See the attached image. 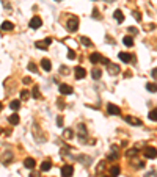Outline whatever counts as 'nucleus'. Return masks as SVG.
Returning a JSON list of instances; mask_svg holds the SVG:
<instances>
[{"instance_id":"1","label":"nucleus","mask_w":157,"mask_h":177,"mask_svg":"<svg viewBox=\"0 0 157 177\" xmlns=\"http://www.w3.org/2000/svg\"><path fill=\"white\" fill-rule=\"evenodd\" d=\"M66 28L71 33L77 31V28H79V17L77 16H69V19H68V22H66Z\"/></svg>"},{"instance_id":"2","label":"nucleus","mask_w":157,"mask_h":177,"mask_svg":"<svg viewBox=\"0 0 157 177\" xmlns=\"http://www.w3.org/2000/svg\"><path fill=\"white\" fill-rule=\"evenodd\" d=\"M143 155H145L146 158H155L157 157V149L155 147H151V146H146L145 149H143Z\"/></svg>"},{"instance_id":"3","label":"nucleus","mask_w":157,"mask_h":177,"mask_svg":"<svg viewBox=\"0 0 157 177\" xmlns=\"http://www.w3.org/2000/svg\"><path fill=\"white\" fill-rule=\"evenodd\" d=\"M29 25H30V28H33V30H38L39 27L43 25V20H41V17H39V16H35V17H32V19H30Z\"/></svg>"},{"instance_id":"4","label":"nucleus","mask_w":157,"mask_h":177,"mask_svg":"<svg viewBox=\"0 0 157 177\" xmlns=\"http://www.w3.org/2000/svg\"><path fill=\"white\" fill-rule=\"evenodd\" d=\"M74 174V166L72 165H65L61 168V177H72Z\"/></svg>"},{"instance_id":"5","label":"nucleus","mask_w":157,"mask_h":177,"mask_svg":"<svg viewBox=\"0 0 157 177\" xmlns=\"http://www.w3.org/2000/svg\"><path fill=\"white\" fill-rule=\"evenodd\" d=\"M107 113L112 114V116H118V114L121 113V110H119V107H116L115 104H108L107 105Z\"/></svg>"},{"instance_id":"6","label":"nucleus","mask_w":157,"mask_h":177,"mask_svg":"<svg viewBox=\"0 0 157 177\" xmlns=\"http://www.w3.org/2000/svg\"><path fill=\"white\" fill-rule=\"evenodd\" d=\"M60 93L63 94V96H68V94H72L74 90H72V86H69L68 83H61L60 85Z\"/></svg>"},{"instance_id":"7","label":"nucleus","mask_w":157,"mask_h":177,"mask_svg":"<svg viewBox=\"0 0 157 177\" xmlns=\"http://www.w3.org/2000/svg\"><path fill=\"white\" fill-rule=\"evenodd\" d=\"M107 71L110 75H116V74H119V64H113V63L107 64Z\"/></svg>"},{"instance_id":"8","label":"nucleus","mask_w":157,"mask_h":177,"mask_svg":"<svg viewBox=\"0 0 157 177\" xmlns=\"http://www.w3.org/2000/svg\"><path fill=\"white\" fill-rule=\"evenodd\" d=\"M124 119H126L127 124H131V125H137V127L141 125V121H140L138 118H134V116H124Z\"/></svg>"},{"instance_id":"9","label":"nucleus","mask_w":157,"mask_h":177,"mask_svg":"<svg viewBox=\"0 0 157 177\" xmlns=\"http://www.w3.org/2000/svg\"><path fill=\"white\" fill-rule=\"evenodd\" d=\"M41 67H43L46 72H50V71H52L50 60H49V58H43V60H41Z\"/></svg>"},{"instance_id":"10","label":"nucleus","mask_w":157,"mask_h":177,"mask_svg":"<svg viewBox=\"0 0 157 177\" xmlns=\"http://www.w3.org/2000/svg\"><path fill=\"white\" fill-rule=\"evenodd\" d=\"M74 74H76V78H77V80H82V78H85V75H86V71L83 69V67L77 66V67H76V71H74Z\"/></svg>"},{"instance_id":"11","label":"nucleus","mask_w":157,"mask_h":177,"mask_svg":"<svg viewBox=\"0 0 157 177\" xmlns=\"http://www.w3.org/2000/svg\"><path fill=\"white\" fill-rule=\"evenodd\" d=\"M79 140L83 141V143H85V140H86V127H85L83 124L79 125Z\"/></svg>"},{"instance_id":"12","label":"nucleus","mask_w":157,"mask_h":177,"mask_svg":"<svg viewBox=\"0 0 157 177\" xmlns=\"http://www.w3.org/2000/svg\"><path fill=\"white\" fill-rule=\"evenodd\" d=\"M24 166H25L27 169H33V168L36 166V161H35V158H32V157L25 158V161H24Z\"/></svg>"},{"instance_id":"13","label":"nucleus","mask_w":157,"mask_h":177,"mask_svg":"<svg viewBox=\"0 0 157 177\" xmlns=\"http://www.w3.org/2000/svg\"><path fill=\"white\" fill-rule=\"evenodd\" d=\"M90 61H91L93 64H98L99 61H102L101 53H99V52H94V53H91V55H90Z\"/></svg>"},{"instance_id":"14","label":"nucleus","mask_w":157,"mask_h":177,"mask_svg":"<svg viewBox=\"0 0 157 177\" xmlns=\"http://www.w3.org/2000/svg\"><path fill=\"white\" fill-rule=\"evenodd\" d=\"M50 168H52V161L50 160H44L43 163H41V171H43V173L49 171Z\"/></svg>"},{"instance_id":"15","label":"nucleus","mask_w":157,"mask_h":177,"mask_svg":"<svg viewBox=\"0 0 157 177\" xmlns=\"http://www.w3.org/2000/svg\"><path fill=\"white\" fill-rule=\"evenodd\" d=\"M119 60L121 61H124V63H129V61L132 60V55H129V53H126V52H119Z\"/></svg>"},{"instance_id":"16","label":"nucleus","mask_w":157,"mask_h":177,"mask_svg":"<svg viewBox=\"0 0 157 177\" xmlns=\"http://www.w3.org/2000/svg\"><path fill=\"white\" fill-rule=\"evenodd\" d=\"M91 75H93V78H94V80H99V78H101V75H102V71L99 69V67H93Z\"/></svg>"},{"instance_id":"17","label":"nucleus","mask_w":157,"mask_h":177,"mask_svg":"<svg viewBox=\"0 0 157 177\" xmlns=\"http://www.w3.org/2000/svg\"><path fill=\"white\" fill-rule=\"evenodd\" d=\"M13 28H14V25H13L11 22H8V20H5V22L2 24V30L3 31H11Z\"/></svg>"},{"instance_id":"18","label":"nucleus","mask_w":157,"mask_h":177,"mask_svg":"<svg viewBox=\"0 0 157 177\" xmlns=\"http://www.w3.org/2000/svg\"><path fill=\"white\" fill-rule=\"evenodd\" d=\"M8 122L11 125H17L19 124V114H11V116L8 118Z\"/></svg>"},{"instance_id":"19","label":"nucleus","mask_w":157,"mask_h":177,"mask_svg":"<svg viewBox=\"0 0 157 177\" xmlns=\"http://www.w3.org/2000/svg\"><path fill=\"white\" fill-rule=\"evenodd\" d=\"M113 17L118 20V22H122V20H124V14H122V11L121 10H116L113 13Z\"/></svg>"},{"instance_id":"20","label":"nucleus","mask_w":157,"mask_h":177,"mask_svg":"<svg viewBox=\"0 0 157 177\" xmlns=\"http://www.w3.org/2000/svg\"><path fill=\"white\" fill-rule=\"evenodd\" d=\"M112 149H113V154H110V155H108V157H107V160H116V158L119 157V152H116V151H118V147H116V146H113Z\"/></svg>"},{"instance_id":"21","label":"nucleus","mask_w":157,"mask_h":177,"mask_svg":"<svg viewBox=\"0 0 157 177\" xmlns=\"http://www.w3.org/2000/svg\"><path fill=\"white\" fill-rule=\"evenodd\" d=\"M119 173H121L119 166L115 165V166H112V169H110V177H116V176H119Z\"/></svg>"},{"instance_id":"22","label":"nucleus","mask_w":157,"mask_h":177,"mask_svg":"<svg viewBox=\"0 0 157 177\" xmlns=\"http://www.w3.org/2000/svg\"><path fill=\"white\" fill-rule=\"evenodd\" d=\"M72 137H74V132L71 130V128H66V130L63 132V138L65 140H71Z\"/></svg>"},{"instance_id":"23","label":"nucleus","mask_w":157,"mask_h":177,"mask_svg":"<svg viewBox=\"0 0 157 177\" xmlns=\"http://www.w3.org/2000/svg\"><path fill=\"white\" fill-rule=\"evenodd\" d=\"M122 43H124V46H127V47H132L134 46V39H132V36H124Z\"/></svg>"},{"instance_id":"24","label":"nucleus","mask_w":157,"mask_h":177,"mask_svg":"<svg viewBox=\"0 0 157 177\" xmlns=\"http://www.w3.org/2000/svg\"><path fill=\"white\" fill-rule=\"evenodd\" d=\"M80 43L83 44V46H86V47H91V46H93V43L90 41V38H86V36H82V38H80Z\"/></svg>"},{"instance_id":"25","label":"nucleus","mask_w":157,"mask_h":177,"mask_svg":"<svg viewBox=\"0 0 157 177\" xmlns=\"http://www.w3.org/2000/svg\"><path fill=\"white\" fill-rule=\"evenodd\" d=\"M146 90L149 93H157V83H146Z\"/></svg>"},{"instance_id":"26","label":"nucleus","mask_w":157,"mask_h":177,"mask_svg":"<svg viewBox=\"0 0 157 177\" xmlns=\"http://www.w3.org/2000/svg\"><path fill=\"white\" fill-rule=\"evenodd\" d=\"M10 107H11V110H14V111H17L19 108H20V102L19 100H11V104H10Z\"/></svg>"},{"instance_id":"27","label":"nucleus","mask_w":157,"mask_h":177,"mask_svg":"<svg viewBox=\"0 0 157 177\" xmlns=\"http://www.w3.org/2000/svg\"><path fill=\"white\" fill-rule=\"evenodd\" d=\"M32 96L35 97V99H39V97H41V93H39V88H38V86H33V90H32Z\"/></svg>"},{"instance_id":"28","label":"nucleus","mask_w":157,"mask_h":177,"mask_svg":"<svg viewBox=\"0 0 157 177\" xmlns=\"http://www.w3.org/2000/svg\"><path fill=\"white\" fill-rule=\"evenodd\" d=\"M137 154H138V149H137V147H132V149H129V151L126 152L127 157H135Z\"/></svg>"},{"instance_id":"29","label":"nucleus","mask_w":157,"mask_h":177,"mask_svg":"<svg viewBox=\"0 0 157 177\" xmlns=\"http://www.w3.org/2000/svg\"><path fill=\"white\" fill-rule=\"evenodd\" d=\"M149 119H151V121H157V108L149 113Z\"/></svg>"},{"instance_id":"30","label":"nucleus","mask_w":157,"mask_h":177,"mask_svg":"<svg viewBox=\"0 0 157 177\" xmlns=\"http://www.w3.org/2000/svg\"><path fill=\"white\" fill-rule=\"evenodd\" d=\"M27 67H29V71H32V72H36L38 71V67H36V64L33 63V61H32V63H29V66H27Z\"/></svg>"},{"instance_id":"31","label":"nucleus","mask_w":157,"mask_h":177,"mask_svg":"<svg viewBox=\"0 0 157 177\" xmlns=\"http://www.w3.org/2000/svg\"><path fill=\"white\" fill-rule=\"evenodd\" d=\"M104 168H105V161H101V163H99V166L96 168V173H98V174H101Z\"/></svg>"},{"instance_id":"32","label":"nucleus","mask_w":157,"mask_h":177,"mask_svg":"<svg viewBox=\"0 0 157 177\" xmlns=\"http://www.w3.org/2000/svg\"><path fill=\"white\" fill-rule=\"evenodd\" d=\"M29 96H30V93L27 91V90H24L22 93H20V99L22 100H25V99H29Z\"/></svg>"},{"instance_id":"33","label":"nucleus","mask_w":157,"mask_h":177,"mask_svg":"<svg viewBox=\"0 0 157 177\" xmlns=\"http://www.w3.org/2000/svg\"><path fill=\"white\" fill-rule=\"evenodd\" d=\"M35 46L38 47V49H47V44H46V41H44V43H41V41H38V43H36Z\"/></svg>"},{"instance_id":"34","label":"nucleus","mask_w":157,"mask_h":177,"mask_svg":"<svg viewBox=\"0 0 157 177\" xmlns=\"http://www.w3.org/2000/svg\"><path fill=\"white\" fill-rule=\"evenodd\" d=\"M129 33H131V35H137V33H138V30L137 28H135V27H129Z\"/></svg>"},{"instance_id":"35","label":"nucleus","mask_w":157,"mask_h":177,"mask_svg":"<svg viewBox=\"0 0 157 177\" xmlns=\"http://www.w3.org/2000/svg\"><path fill=\"white\" fill-rule=\"evenodd\" d=\"M68 58H69V60H74V58H76V52H74V50H69V52H68Z\"/></svg>"},{"instance_id":"36","label":"nucleus","mask_w":157,"mask_h":177,"mask_svg":"<svg viewBox=\"0 0 157 177\" xmlns=\"http://www.w3.org/2000/svg\"><path fill=\"white\" fill-rule=\"evenodd\" d=\"M57 102H58V108H60V110H63V108H65V100L63 99H58Z\"/></svg>"},{"instance_id":"37","label":"nucleus","mask_w":157,"mask_h":177,"mask_svg":"<svg viewBox=\"0 0 157 177\" xmlns=\"http://www.w3.org/2000/svg\"><path fill=\"white\" fill-rule=\"evenodd\" d=\"M93 17H96V19H101V14H99V10L94 8L93 10Z\"/></svg>"},{"instance_id":"38","label":"nucleus","mask_w":157,"mask_h":177,"mask_svg":"<svg viewBox=\"0 0 157 177\" xmlns=\"http://www.w3.org/2000/svg\"><path fill=\"white\" fill-rule=\"evenodd\" d=\"M57 124H58V127H63V118H61V116L57 118Z\"/></svg>"},{"instance_id":"39","label":"nucleus","mask_w":157,"mask_h":177,"mask_svg":"<svg viewBox=\"0 0 157 177\" xmlns=\"http://www.w3.org/2000/svg\"><path fill=\"white\" fill-rule=\"evenodd\" d=\"M134 17L137 19V20H141V16H140V13H138V11H134Z\"/></svg>"},{"instance_id":"40","label":"nucleus","mask_w":157,"mask_h":177,"mask_svg":"<svg viewBox=\"0 0 157 177\" xmlns=\"http://www.w3.org/2000/svg\"><path fill=\"white\" fill-rule=\"evenodd\" d=\"M22 81H24L25 85H30V81H32V80H30V77H25V78H24Z\"/></svg>"},{"instance_id":"41","label":"nucleus","mask_w":157,"mask_h":177,"mask_svg":"<svg viewBox=\"0 0 157 177\" xmlns=\"http://www.w3.org/2000/svg\"><path fill=\"white\" fill-rule=\"evenodd\" d=\"M30 177H41L39 173H30Z\"/></svg>"},{"instance_id":"42","label":"nucleus","mask_w":157,"mask_h":177,"mask_svg":"<svg viewBox=\"0 0 157 177\" xmlns=\"http://www.w3.org/2000/svg\"><path fill=\"white\" fill-rule=\"evenodd\" d=\"M152 77L157 80V67H155V69H152Z\"/></svg>"},{"instance_id":"43","label":"nucleus","mask_w":157,"mask_h":177,"mask_svg":"<svg viewBox=\"0 0 157 177\" xmlns=\"http://www.w3.org/2000/svg\"><path fill=\"white\" fill-rule=\"evenodd\" d=\"M105 2H108V3H112V2H115V0H105Z\"/></svg>"},{"instance_id":"44","label":"nucleus","mask_w":157,"mask_h":177,"mask_svg":"<svg viewBox=\"0 0 157 177\" xmlns=\"http://www.w3.org/2000/svg\"><path fill=\"white\" fill-rule=\"evenodd\" d=\"M2 108H3V105H2V104H0V111H2Z\"/></svg>"},{"instance_id":"45","label":"nucleus","mask_w":157,"mask_h":177,"mask_svg":"<svg viewBox=\"0 0 157 177\" xmlns=\"http://www.w3.org/2000/svg\"><path fill=\"white\" fill-rule=\"evenodd\" d=\"M57 2H61V0H57Z\"/></svg>"},{"instance_id":"46","label":"nucleus","mask_w":157,"mask_h":177,"mask_svg":"<svg viewBox=\"0 0 157 177\" xmlns=\"http://www.w3.org/2000/svg\"><path fill=\"white\" fill-rule=\"evenodd\" d=\"M104 177H107V176H104Z\"/></svg>"}]
</instances>
